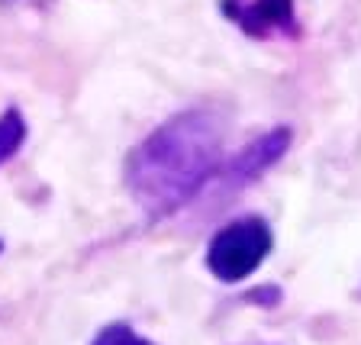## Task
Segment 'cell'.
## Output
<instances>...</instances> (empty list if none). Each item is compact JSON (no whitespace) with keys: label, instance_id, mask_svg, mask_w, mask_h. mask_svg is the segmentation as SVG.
I'll use <instances>...</instances> for the list:
<instances>
[{"label":"cell","instance_id":"cell-5","mask_svg":"<svg viewBox=\"0 0 361 345\" xmlns=\"http://www.w3.org/2000/svg\"><path fill=\"white\" fill-rule=\"evenodd\" d=\"M26 143V120L16 107H7L0 113V165H7L10 158Z\"/></svg>","mask_w":361,"mask_h":345},{"label":"cell","instance_id":"cell-3","mask_svg":"<svg viewBox=\"0 0 361 345\" xmlns=\"http://www.w3.org/2000/svg\"><path fill=\"white\" fill-rule=\"evenodd\" d=\"M287 149H290V129L274 126L271 133L258 135L255 143H248L233 162H226V165L219 168L216 178L223 181L226 188H242V184H248V181L262 178V174L268 171Z\"/></svg>","mask_w":361,"mask_h":345},{"label":"cell","instance_id":"cell-2","mask_svg":"<svg viewBox=\"0 0 361 345\" xmlns=\"http://www.w3.org/2000/svg\"><path fill=\"white\" fill-rule=\"evenodd\" d=\"M274 236L262 217H239L226 223L207 246V268L223 284H239L271 255Z\"/></svg>","mask_w":361,"mask_h":345},{"label":"cell","instance_id":"cell-4","mask_svg":"<svg viewBox=\"0 0 361 345\" xmlns=\"http://www.w3.org/2000/svg\"><path fill=\"white\" fill-rule=\"evenodd\" d=\"M226 16L258 39L271 32H297L293 0H233L226 4Z\"/></svg>","mask_w":361,"mask_h":345},{"label":"cell","instance_id":"cell-6","mask_svg":"<svg viewBox=\"0 0 361 345\" xmlns=\"http://www.w3.org/2000/svg\"><path fill=\"white\" fill-rule=\"evenodd\" d=\"M94 345H155V342L142 339L133 326H126V323H110V326H104V329L97 332Z\"/></svg>","mask_w":361,"mask_h":345},{"label":"cell","instance_id":"cell-1","mask_svg":"<svg viewBox=\"0 0 361 345\" xmlns=\"http://www.w3.org/2000/svg\"><path fill=\"white\" fill-rule=\"evenodd\" d=\"M226 152V116L210 107L174 113L155 126L126 158V188L149 217H168L197 197Z\"/></svg>","mask_w":361,"mask_h":345}]
</instances>
